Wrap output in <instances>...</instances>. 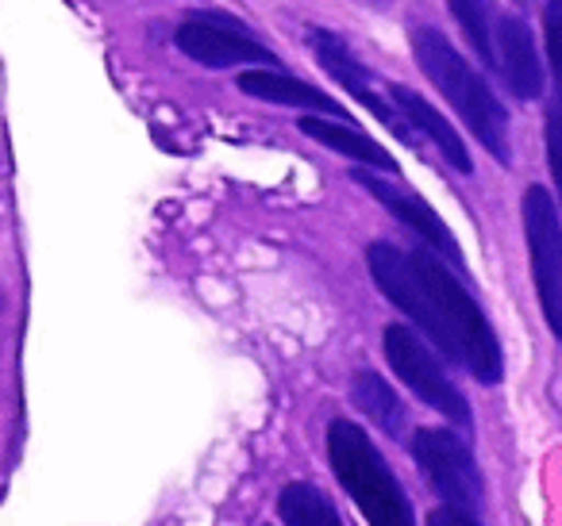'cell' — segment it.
<instances>
[{
	"instance_id": "cell-1",
	"label": "cell",
	"mask_w": 562,
	"mask_h": 526,
	"mask_svg": "<svg viewBox=\"0 0 562 526\" xmlns=\"http://www.w3.org/2000/svg\"><path fill=\"white\" fill-rule=\"evenodd\" d=\"M413 55L420 62V70L428 73V81L439 93L451 101V108L459 112L462 124L474 132V139L497 158L501 165H508L513 150H508V112L505 104L493 96V89L485 85V78L443 39L439 32H420L413 35Z\"/></svg>"
},
{
	"instance_id": "cell-2",
	"label": "cell",
	"mask_w": 562,
	"mask_h": 526,
	"mask_svg": "<svg viewBox=\"0 0 562 526\" xmlns=\"http://www.w3.org/2000/svg\"><path fill=\"white\" fill-rule=\"evenodd\" d=\"M413 265H416V273H420L424 288H428L431 304H436L447 339H451L454 362L474 373L482 385H497L501 373H505L501 369V346H497V334H493L490 319H485V311L477 308V300L462 288V281L447 270L436 250H416Z\"/></svg>"
},
{
	"instance_id": "cell-3",
	"label": "cell",
	"mask_w": 562,
	"mask_h": 526,
	"mask_svg": "<svg viewBox=\"0 0 562 526\" xmlns=\"http://www.w3.org/2000/svg\"><path fill=\"white\" fill-rule=\"evenodd\" d=\"M328 457L339 484L347 488L370 526H416L413 503L401 492L397 477L390 472L385 457L374 449L370 434L362 426L336 419L328 426Z\"/></svg>"
},
{
	"instance_id": "cell-4",
	"label": "cell",
	"mask_w": 562,
	"mask_h": 526,
	"mask_svg": "<svg viewBox=\"0 0 562 526\" xmlns=\"http://www.w3.org/2000/svg\"><path fill=\"white\" fill-rule=\"evenodd\" d=\"M524 235L531 250L539 308H543L551 334L562 342V219L543 185H531L524 193Z\"/></svg>"
},
{
	"instance_id": "cell-5",
	"label": "cell",
	"mask_w": 562,
	"mask_h": 526,
	"mask_svg": "<svg viewBox=\"0 0 562 526\" xmlns=\"http://www.w3.org/2000/svg\"><path fill=\"white\" fill-rule=\"evenodd\" d=\"M413 457L428 484L447 500V507H459L467 515L482 511V472L459 434L443 426H424L413 438Z\"/></svg>"
},
{
	"instance_id": "cell-6",
	"label": "cell",
	"mask_w": 562,
	"mask_h": 526,
	"mask_svg": "<svg viewBox=\"0 0 562 526\" xmlns=\"http://www.w3.org/2000/svg\"><path fill=\"white\" fill-rule=\"evenodd\" d=\"M385 357H390L393 373L405 380L408 392L420 396L428 408H436L439 415H447L451 423H470L467 396L451 385V377H447L443 365L436 362V354H431L408 327H401V323L385 327Z\"/></svg>"
},
{
	"instance_id": "cell-7",
	"label": "cell",
	"mask_w": 562,
	"mask_h": 526,
	"mask_svg": "<svg viewBox=\"0 0 562 526\" xmlns=\"http://www.w3.org/2000/svg\"><path fill=\"white\" fill-rule=\"evenodd\" d=\"M367 262H370V273H374L378 288H382V293L454 362V346H451V339H447L443 323H439V311H436V304H431L428 288H424L420 273H416L413 254L397 250L393 242H374V247L367 250Z\"/></svg>"
},
{
	"instance_id": "cell-8",
	"label": "cell",
	"mask_w": 562,
	"mask_h": 526,
	"mask_svg": "<svg viewBox=\"0 0 562 526\" xmlns=\"http://www.w3.org/2000/svg\"><path fill=\"white\" fill-rule=\"evenodd\" d=\"M178 50L189 55L193 62L212 66V70H224V66H273V50H266L262 43L250 39L243 27H235L224 16H193L178 27Z\"/></svg>"
},
{
	"instance_id": "cell-9",
	"label": "cell",
	"mask_w": 562,
	"mask_h": 526,
	"mask_svg": "<svg viewBox=\"0 0 562 526\" xmlns=\"http://www.w3.org/2000/svg\"><path fill=\"white\" fill-rule=\"evenodd\" d=\"M308 39H313V50H316V58H321L324 70H328V78L339 81V85H344L367 112H374V116L382 119V124L390 127L397 139H405L408 147H416V135H413V127H408V119H397V112H393L390 104L378 96L374 73H370L367 66L355 58V50L331 32H313Z\"/></svg>"
},
{
	"instance_id": "cell-10",
	"label": "cell",
	"mask_w": 562,
	"mask_h": 526,
	"mask_svg": "<svg viewBox=\"0 0 562 526\" xmlns=\"http://www.w3.org/2000/svg\"><path fill=\"white\" fill-rule=\"evenodd\" d=\"M355 181H359V185L367 188L393 219H401L408 231L420 235L439 258H447L451 265H462V250H459V242H454V235L447 231V224L420 201V196L408 193V188H401V185H390V181H382V178H374L370 170H355Z\"/></svg>"
},
{
	"instance_id": "cell-11",
	"label": "cell",
	"mask_w": 562,
	"mask_h": 526,
	"mask_svg": "<svg viewBox=\"0 0 562 526\" xmlns=\"http://www.w3.org/2000/svg\"><path fill=\"white\" fill-rule=\"evenodd\" d=\"M493 39H497V73L513 89V96L539 101V93H543V62H539L531 27L516 12H505L493 24Z\"/></svg>"
},
{
	"instance_id": "cell-12",
	"label": "cell",
	"mask_w": 562,
	"mask_h": 526,
	"mask_svg": "<svg viewBox=\"0 0 562 526\" xmlns=\"http://www.w3.org/2000/svg\"><path fill=\"white\" fill-rule=\"evenodd\" d=\"M390 96L401 108V116L408 119V127H413V132H424L431 142H436V150L447 158L451 170L474 173V162H470V150H467V142H462V135L454 132V127L447 124V119L439 116V112L431 108L420 93H413V89H405V85H390Z\"/></svg>"
},
{
	"instance_id": "cell-13",
	"label": "cell",
	"mask_w": 562,
	"mask_h": 526,
	"mask_svg": "<svg viewBox=\"0 0 562 526\" xmlns=\"http://www.w3.org/2000/svg\"><path fill=\"white\" fill-rule=\"evenodd\" d=\"M239 89L247 96H255V101H266V104L305 108V112H316V116H344V104H339V101H331L328 93H321V89L305 85V81L290 78V73H278V70H250V73H243Z\"/></svg>"
},
{
	"instance_id": "cell-14",
	"label": "cell",
	"mask_w": 562,
	"mask_h": 526,
	"mask_svg": "<svg viewBox=\"0 0 562 526\" xmlns=\"http://www.w3.org/2000/svg\"><path fill=\"white\" fill-rule=\"evenodd\" d=\"M301 132L308 135V139L324 142L328 150H336V155L344 158H355V162H362L367 170H385V173H397V162H393L390 155H385L382 147H378L374 139H367L362 132H355V127L347 124H331V119L324 116H305L301 119Z\"/></svg>"
},
{
	"instance_id": "cell-15",
	"label": "cell",
	"mask_w": 562,
	"mask_h": 526,
	"mask_svg": "<svg viewBox=\"0 0 562 526\" xmlns=\"http://www.w3.org/2000/svg\"><path fill=\"white\" fill-rule=\"evenodd\" d=\"M351 400H355V408H359L367 419H374V426H382L390 438H401V434H405V419H408L405 403L397 400V392H393L378 373H370V369L355 373Z\"/></svg>"
},
{
	"instance_id": "cell-16",
	"label": "cell",
	"mask_w": 562,
	"mask_h": 526,
	"mask_svg": "<svg viewBox=\"0 0 562 526\" xmlns=\"http://www.w3.org/2000/svg\"><path fill=\"white\" fill-rule=\"evenodd\" d=\"M278 515L285 526H344V518L336 515L331 500L313 484H290L278 495Z\"/></svg>"
},
{
	"instance_id": "cell-17",
	"label": "cell",
	"mask_w": 562,
	"mask_h": 526,
	"mask_svg": "<svg viewBox=\"0 0 562 526\" xmlns=\"http://www.w3.org/2000/svg\"><path fill=\"white\" fill-rule=\"evenodd\" d=\"M451 12L467 32L477 62L497 73V43H493V0H451Z\"/></svg>"
},
{
	"instance_id": "cell-18",
	"label": "cell",
	"mask_w": 562,
	"mask_h": 526,
	"mask_svg": "<svg viewBox=\"0 0 562 526\" xmlns=\"http://www.w3.org/2000/svg\"><path fill=\"white\" fill-rule=\"evenodd\" d=\"M543 27H547V58H551L554 93H562V0H547Z\"/></svg>"
},
{
	"instance_id": "cell-19",
	"label": "cell",
	"mask_w": 562,
	"mask_h": 526,
	"mask_svg": "<svg viewBox=\"0 0 562 526\" xmlns=\"http://www.w3.org/2000/svg\"><path fill=\"white\" fill-rule=\"evenodd\" d=\"M547 162L562 196V93H554V101L547 104Z\"/></svg>"
},
{
	"instance_id": "cell-20",
	"label": "cell",
	"mask_w": 562,
	"mask_h": 526,
	"mask_svg": "<svg viewBox=\"0 0 562 526\" xmlns=\"http://www.w3.org/2000/svg\"><path fill=\"white\" fill-rule=\"evenodd\" d=\"M428 526H477L474 515H467V511L459 507H436L428 515Z\"/></svg>"
},
{
	"instance_id": "cell-21",
	"label": "cell",
	"mask_w": 562,
	"mask_h": 526,
	"mask_svg": "<svg viewBox=\"0 0 562 526\" xmlns=\"http://www.w3.org/2000/svg\"><path fill=\"white\" fill-rule=\"evenodd\" d=\"M370 4H374V9H390L393 0H370Z\"/></svg>"
},
{
	"instance_id": "cell-22",
	"label": "cell",
	"mask_w": 562,
	"mask_h": 526,
	"mask_svg": "<svg viewBox=\"0 0 562 526\" xmlns=\"http://www.w3.org/2000/svg\"><path fill=\"white\" fill-rule=\"evenodd\" d=\"M513 4H520V9H528V4H531V0H513Z\"/></svg>"
}]
</instances>
